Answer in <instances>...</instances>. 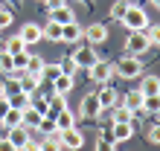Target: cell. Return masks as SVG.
Instances as JSON below:
<instances>
[{"label": "cell", "instance_id": "37", "mask_svg": "<svg viewBox=\"0 0 160 151\" xmlns=\"http://www.w3.org/2000/svg\"><path fill=\"white\" fill-rule=\"evenodd\" d=\"M0 151H18V148H15V145H12V143H9V139L3 137V139H0Z\"/></svg>", "mask_w": 160, "mask_h": 151}, {"label": "cell", "instance_id": "32", "mask_svg": "<svg viewBox=\"0 0 160 151\" xmlns=\"http://www.w3.org/2000/svg\"><path fill=\"white\" fill-rule=\"evenodd\" d=\"M146 38H148V44H157L160 46V26H146Z\"/></svg>", "mask_w": 160, "mask_h": 151}, {"label": "cell", "instance_id": "36", "mask_svg": "<svg viewBox=\"0 0 160 151\" xmlns=\"http://www.w3.org/2000/svg\"><path fill=\"white\" fill-rule=\"evenodd\" d=\"M9 23H12V12L9 9H0V29H6Z\"/></svg>", "mask_w": 160, "mask_h": 151}, {"label": "cell", "instance_id": "35", "mask_svg": "<svg viewBox=\"0 0 160 151\" xmlns=\"http://www.w3.org/2000/svg\"><path fill=\"white\" fill-rule=\"evenodd\" d=\"M148 143H152V145H160V125H152V128H148Z\"/></svg>", "mask_w": 160, "mask_h": 151}, {"label": "cell", "instance_id": "40", "mask_svg": "<svg viewBox=\"0 0 160 151\" xmlns=\"http://www.w3.org/2000/svg\"><path fill=\"white\" fill-rule=\"evenodd\" d=\"M152 6H157V9H160V0H152Z\"/></svg>", "mask_w": 160, "mask_h": 151}, {"label": "cell", "instance_id": "38", "mask_svg": "<svg viewBox=\"0 0 160 151\" xmlns=\"http://www.w3.org/2000/svg\"><path fill=\"white\" fill-rule=\"evenodd\" d=\"M47 3V9H58V6H64V0H44Z\"/></svg>", "mask_w": 160, "mask_h": 151}, {"label": "cell", "instance_id": "43", "mask_svg": "<svg viewBox=\"0 0 160 151\" xmlns=\"http://www.w3.org/2000/svg\"><path fill=\"white\" fill-rule=\"evenodd\" d=\"M157 125H160V119H157Z\"/></svg>", "mask_w": 160, "mask_h": 151}, {"label": "cell", "instance_id": "20", "mask_svg": "<svg viewBox=\"0 0 160 151\" xmlns=\"http://www.w3.org/2000/svg\"><path fill=\"white\" fill-rule=\"evenodd\" d=\"M0 73L9 76V79H18V70H15V55H9L6 50L0 52Z\"/></svg>", "mask_w": 160, "mask_h": 151}, {"label": "cell", "instance_id": "4", "mask_svg": "<svg viewBox=\"0 0 160 151\" xmlns=\"http://www.w3.org/2000/svg\"><path fill=\"white\" fill-rule=\"evenodd\" d=\"M70 58L76 61V67H84V70H90L93 64L99 61V55H96V50H93L90 44H84V46H79V50L70 55Z\"/></svg>", "mask_w": 160, "mask_h": 151}, {"label": "cell", "instance_id": "29", "mask_svg": "<svg viewBox=\"0 0 160 151\" xmlns=\"http://www.w3.org/2000/svg\"><path fill=\"white\" fill-rule=\"evenodd\" d=\"M61 73V67H58V61H55V64H47L44 61V70H41V79H47V81H52L55 79V76H58Z\"/></svg>", "mask_w": 160, "mask_h": 151}, {"label": "cell", "instance_id": "25", "mask_svg": "<svg viewBox=\"0 0 160 151\" xmlns=\"http://www.w3.org/2000/svg\"><path fill=\"white\" fill-rule=\"evenodd\" d=\"M41 32H44L47 41H61V23H55V21H50L47 26H41Z\"/></svg>", "mask_w": 160, "mask_h": 151}, {"label": "cell", "instance_id": "17", "mask_svg": "<svg viewBox=\"0 0 160 151\" xmlns=\"http://www.w3.org/2000/svg\"><path fill=\"white\" fill-rule=\"evenodd\" d=\"M52 119H55V128H58V131H67V128L76 125V116H73V110H67V108H61Z\"/></svg>", "mask_w": 160, "mask_h": 151}, {"label": "cell", "instance_id": "22", "mask_svg": "<svg viewBox=\"0 0 160 151\" xmlns=\"http://www.w3.org/2000/svg\"><path fill=\"white\" fill-rule=\"evenodd\" d=\"M21 116H23V110L9 108V110L3 113V119H0V125H3V128H15V125H21Z\"/></svg>", "mask_w": 160, "mask_h": 151}, {"label": "cell", "instance_id": "23", "mask_svg": "<svg viewBox=\"0 0 160 151\" xmlns=\"http://www.w3.org/2000/svg\"><path fill=\"white\" fill-rule=\"evenodd\" d=\"M111 122H134V110H128L125 105L122 108H111Z\"/></svg>", "mask_w": 160, "mask_h": 151}, {"label": "cell", "instance_id": "16", "mask_svg": "<svg viewBox=\"0 0 160 151\" xmlns=\"http://www.w3.org/2000/svg\"><path fill=\"white\" fill-rule=\"evenodd\" d=\"M38 148H41V151H61V148H64V145H61V131L47 134L41 143H38Z\"/></svg>", "mask_w": 160, "mask_h": 151}, {"label": "cell", "instance_id": "41", "mask_svg": "<svg viewBox=\"0 0 160 151\" xmlns=\"http://www.w3.org/2000/svg\"><path fill=\"white\" fill-rule=\"evenodd\" d=\"M15 3H21V0H15Z\"/></svg>", "mask_w": 160, "mask_h": 151}, {"label": "cell", "instance_id": "28", "mask_svg": "<svg viewBox=\"0 0 160 151\" xmlns=\"http://www.w3.org/2000/svg\"><path fill=\"white\" fill-rule=\"evenodd\" d=\"M44 70V61H41V55H29V61H26V73H32V76H41Z\"/></svg>", "mask_w": 160, "mask_h": 151}, {"label": "cell", "instance_id": "10", "mask_svg": "<svg viewBox=\"0 0 160 151\" xmlns=\"http://www.w3.org/2000/svg\"><path fill=\"white\" fill-rule=\"evenodd\" d=\"M111 134L114 143H128L134 137V122H111Z\"/></svg>", "mask_w": 160, "mask_h": 151}, {"label": "cell", "instance_id": "3", "mask_svg": "<svg viewBox=\"0 0 160 151\" xmlns=\"http://www.w3.org/2000/svg\"><path fill=\"white\" fill-rule=\"evenodd\" d=\"M148 38H146V29H137V32H128V41H125V50L128 55H143L148 50Z\"/></svg>", "mask_w": 160, "mask_h": 151}, {"label": "cell", "instance_id": "5", "mask_svg": "<svg viewBox=\"0 0 160 151\" xmlns=\"http://www.w3.org/2000/svg\"><path fill=\"white\" fill-rule=\"evenodd\" d=\"M90 73V79L93 81H96V84H108L111 79H114V64H111V61H96V64H93V67L88 70Z\"/></svg>", "mask_w": 160, "mask_h": 151}, {"label": "cell", "instance_id": "7", "mask_svg": "<svg viewBox=\"0 0 160 151\" xmlns=\"http://www.w3.org/2000/svg\"><path fill=\"white\" fill-rule=\"evenodd\" d=\"M102 110H105V108L99 105L96 93H88V96L82 99V105H79V113H82L84 119H99V113H102Z\"/></svg>", "mask_w": 160, "mask_h": 151}, {"label": "cell", "instance_id": "18", "mask_svg": "<svg viewBox=\"0 0 160 151\" xmlns=\"http://www.w3.org/2000/svg\"><path fill=\"white\" fill-rule=\"evenodd\" d=\"M41 116H44V113H38V110L29 105V108L23 110V116H21V125H23V128H29V131H35V128L41 125Z\"/></svg>", "mask_w": 160, "mask_h": 151}, {"label": "cell", "instance_id": "34", "mask_svg": "<svg viewBox=\"0 0 160 151\" xmlns=\"http://www.w3.org/2000/svg\"><path fill=\"white\" fill-rule=\"evenodd\" d=\"M93 151H114V139L99 137V139H96V148H93Z\"/></svg>", "mask_w": 160, "mask_h": 151}, {"label": "cell", "instance_id": "27", "mask_svg": "<svg viewBox=\"0 0 160 151\" xmlns=\"http://www.w3.org/2000/svg\"><path fill=\"white\" fill-rule=\"evenodd\" d=\"M3 50H6L9 55H18V52H23V50H26V44H23V38H21V35H15V38H9V41H6Z\"/></svg>", "mask_w": 160, "mask_h": 151}, {"label": "cell", "instance_id": "19", "mask_svg": "<svg viewBox=\"0 0 160 151\" xmlns=\"http://www.w3.org/2000/svg\"><path fill=\"white\" fill-rule=\"evenodd\" d=\"M6 99H9V108H18V110H26L32 105V96L23 93V90H18V93H12V96H6Z\"/></svg>", "mask_w": 160, "mask_h": 151}, {"label": "cell", "instance_id": "31", "mask_svg": "<svg viewBox=\"0 0 160 151\" xmlns=\"http://www.w3.org/2000/svg\"><path fill=\"white\" fill-rule=\"evenodd\" d=\"M58 67H61V73H67V76H76V61H73V58H61L58 61Z\"/></svg>", "mask_w": 160, "mask_h": 151}, {"label": "cell", "instance_id": "26", "mask_svg": "<svg viewBox=\"0 0 160 151\" xmlns=\"http://www.w3.org/2000/svg\"><path fill=\"white\" fill-rule=\"evenodd\" d=\"M140 110H143V113H160V93H157V96H143Z\"/></svg>", "mask_w": 160, "mask_h": 151}, {"label": "cell", "instance_id": "21", "mask_svg": "<svg viewBox=\"0 0 160 151\" xmlns=\"http://www.w3.org/2000/svg\"><path fill=\"white\" fill-rule=\"evenodd\" d=\"M137 90L143 93V96H157V93H160V79H157V76H146Z\"/></svg>", "mask_w": 160, "mask_h": 151}, {"label": "cell", "instance_id": "33", "mask_svg": "<svg viewBox=\"0 0 160 151\" xmlns=\"http://www.w3.org/2000/svg\"><path fill=\"white\" fill-rule=\"evenodd\" d=\"M26 61H29V52H26V50L18 52L15 55V70H26Z\"/></svg>", "mask_w": 160, "mask_h": 151}, {"label": "cell", "instance_id": "6", "mask_svg": "<svg viewBox=\"0 0 160 151\" xmlns=\"http://www.w3.org/2000/svg\"><path fill=\"white\" fill-rule=\"evenodd\" d=\"M6 131V139L12 143L18 151H23L26 145H29V128H23V125H15V128H3Z\"/></svg>", "mask_w": 160, "mask_h": 151}, {"label": "cell", "instance_id": "12", "mask_svg": "<svg viewBox=\"0 0 160 151\" xmlns=\"http://www.w3.org/2000/svg\"><path fill=\"white\" fill-rule=\"evenodd\" d=\"M52 84V93H58V96H67V93L73 90V84H76V81H73V76H67V73H58V76H55V79L50 81Z\"/></svg>", "mask_w": 160, "mask_h": 151}, {"label": "cell", "instance_id": "30", "mask_svg": "<svg viewBox=\"0 0 160 151\" xmlns=\"http://www.w3.org/2000/svg\"><path fill=\"white\" fill-rule=\"evenodd\" d=\"M125 9H128V0H117V3L111 6V17H114V21H122Z\"/></svg>", "mask_w": 160, "mask_h": 151}, {"label": "cell", "instance_id": "24", "mask_svg": "<svg viewBox=\"0 0 160 151\" xmlns=\"http://www.w3.org/2000/svg\"><path fill=\"white\" fill-rule=\"evenodd\" d=\"M122 105H125L128 110H140V105H143V93L140 90H131V93H125V99H122Z\"/></svg>", "mask_w": 160, "mask_h": 151}, {"label": "cell", "instance_id": "8", "mask_svg": "<svg viewBox=\"0 0 160 151\" xmlns=\"http://www.w3.org/2000/svg\"><path fill=\"white\" fill-rule=\"evenodd\" d=\"M82 38H88V44H90V46L105 44V41H108V26H105V23H90L88 29L82 32Z\"/></svg>", "mask_w": 160, "mask_h": 151}, {"label": "cell", "instance_id": "39", "mask_svg": "<svg viewBox=\"0 0 160 151\" xmlns=\"http://www.w3.org/2000/svg\"><path fill=\"white\" fill-rule=\"evenodd\" d=\"M23 151H41V148H38V143H32V139H29V145H26Z\"/></svg>", "mask_w": 160, "mask_h": 151}, {"label": "cell", "instance_id": "2", "mask_svg": "<svg viewBox=\"0 0 160 151\" xmlns=\"http://www.w3.org/2000/svg\"><path fill=\"white\" fill-rule=\"evenodd\" d=\"M122 23H125V29H128V32L146 29V26H148V15H146V9H140V6H131V3H128L125 15H122Z\"/></svg>", "mask_w": 160, "mask_h": 151}, {"label": "cell", "instance_id": "42", "mask_svg": "<svg viewBox=\"0 0 160 151\" xmlns=\"http://www.w3.org/2000/svg\"><path fill=\"white\" fill-rule=\"evenodd\" d=\"M38 3H44V0H38Z\"/></svg>", "mask_w": 160, "mask_h": 151}, {"label": "cell", "instance_id": "15", "mask_svg": "<svg viewBox=\"0 0 160 151\" xmlns=\"http://www.w3.org/2000/svg\"><path fill=\"white\" fill-rule=\"evenodd\" d=\"M50 21H55V23H70V21H76V15H73V9L64 3V6H58V9H50Z\"/></svg>", "mask_w": 160, "mask_h": 151}, {"label": "cell", "instance_id": "14", "mask_svg": "<svg viewBox=\"0 0 160 151\" xmlns=\"http://www.w3.org/2000/svg\"><path fill=\"white\" fill-rule=\"evenodd\" d=\"M82 32H84L82 26H79L76 21H70V23L61 26V41H64V44H76L79 38H82Z\"/></svg>", "mask_w": 160, "mask_h": 151}, {"label": "cell", "instance_id": "11", "mask_svg": "<svg viewBox=\"0 0 160 151\" xmlns=\"http://www.w3.org/2000/svg\"><path fill=\"white\" fill-rule=\"evenodd\" d=\"M18 35L23 38V44H26V46L38 44L41 38H44V32H41V26H38V23H23V26H21V32H18Z\"/></svg>", "mask_w": 160, "mask_h": 151}, {"label": "cell", "instance_id": "9", "mask_svg": "<svg viewBox=\"0 0 160 151\" xmlns=\"http://www.w3.org/2000/svg\"><path fill=\"white\" fill-rule=\"evenodd\" d=\"M61 145L70 148V151H79V148L84 145V134H82V131H76V125L67 128V131H61Z\"/></svg>", "mask_w": 160, "mask_h": 151}, {"label": "cell", "instance_id": "1", "mask_svg": "<svg viewBox=\"0 0 160 151\" xmlns=\"http://www.w3.org/2000/svg\"><path fill=\"white\" fill-rule=\"evenodd\" d=\"M114 73L122 76V79H137L140 73H143V61H140V55H122V58L114 64Z\"/></svg>", "mask_w": 160, "mask_h": 151}, {"label": "cell", "instance_id": "13", "mask_svg": "<svg viewBox=\"0 0 160 151\" xmlns=\"http://www.w3.org/2000/svg\"><path fill=\"white\" fill-rule=\"evenodd\" d=\"M96 99H99V105H102V108H114V105H117V99H119V93L111 87V81H108V84H102V90L96 93Z\"/></svg>", "mask_w": 160, "mask_h": 151}]
</instances>
